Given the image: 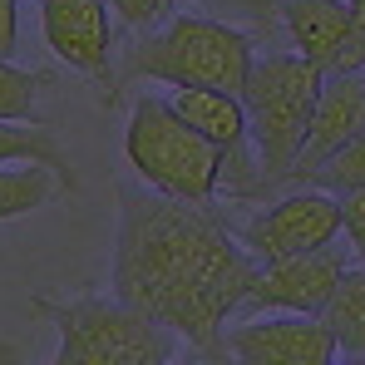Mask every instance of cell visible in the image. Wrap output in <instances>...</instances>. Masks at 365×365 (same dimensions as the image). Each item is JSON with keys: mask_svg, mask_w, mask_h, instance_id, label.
<instances>
[{"mask_svg": "<svg viewBox=\"0 0 365 365\" xmlns=\"http://www.w3.org/2000/svg\"><path fill=\"white\" fill-rule=\"evenodd\" d=\"M341 232H346L351 252L365 262V187H356V192H341Z\"/></svg>", "mask_w": 365, "mask_h": 365, "instance_id": "17", "label": "cell"}, {"mask_svg": "<svg viewBox=\"0 0 365 365\" xmlns=\"http://www.w3.org/2000/svg\"><path fill=\"white\" fill-rule=\"evenodd\" d=\"M321 84H326V74L297 50L292 55H257L242 104H247V119H252L257 163H262V192L287 187L306 148V133H311Z\"/></svg>", "mask_w": 365, "mask_h": 365, "instance_id": "4", "label": "cell"}, {"mask_svg": "<svg viewBox=\"0 0 365 365\" xmlns=\"http://www.w3.org/2000/svg\"><path fill=\"white\" fill-rule=\"evenodd\" d=\"M109 0H40V35L50 55L104 89H114L109 55H114V25H109Z\"/></svg>", "mask_w": 365, "mask_h": 365, "instance_id": "9", "label": "cell"}, {"mask_svg": "<svg viewBox=\"0 0 365 365\" xmlns=\"http://www.w3.org/2000/svg\"><path fill=\"white\" fill-rule=\"evenodd\" d=\"M123 158L138 178L178 202H212L222 192V153L168 104V94L133 99Z\"/></svg>", "mask_w": 365, "mask_h": 365, "instance_id": "5", "label": "cell"}, {"mask_svg": "<svg viewBox=\"0 0 365 365\" xmlns=\"http://www.w3.org/2000/svg\"><path fill=\"white\" fill-rule=\"evenodd\" d=\"M252 35L217 15H168L163 30L143 35L123 64V79H163L168 89H227L247 94L252 79Z\"/></svg>", "mask_w": 365, "mask_h": 365, "instance_id": "2", "label": "cell"}, {"mask_svg": "<svg viewBox=\"0 0 365 365\" xmlns=\"http://www.w3.org/2000/svg\"><path fill=\"white\" fill-rule=\"evenodd\" d=\"M64 192H74V187L45 163H5L0 168V222L30 217V212H40L45 202H55Z\"/></svg>", "mask_w": 365, "mask_h": 365, "instance_id": "12", "label": "cell"}, {"mask_svg": "<svg viewBox=\"0 0 365 365\" xmlns=\"http://www.w3.org/2000/svg\"><path fill=\"white\" fill-rule=\"evenodd\" d=\"M336 365H365V356H336Z\"/></svg>", "mask_w": 365, "mask_h": 365, "instance_id": "22", "label": "cell"}, {"mask_svg": "<svg viewBox=\"0 0 365 365\" xmlns=\"http://www.w3.org/2000/svg\"><path fill=\"white\" fill-rule=\"evenodd\" d=\"M30 311L60 331V351L50 365H168L173 336L153 316L119 297H30Z\"/></svg>", "mask_w": 365, "mask_h": 365, "instance_id": "3", "label": "cell"}, {"mask_svg": "<svg viewBox=\"0 0 365 365\" xmlns=\"http://www.w3.org/2000/svg\"><path fill=\"white\" fill-rule=\"evenodd\" d=\"M5 163H45L79 192V178H74V168L64 158L60 138L50 128H40V123H0V168Z\"/></svg>", "mask_w": 365, "mask_h": 365, "instance_id": "13", "label": "cell"}, {"mask_svg": "<svg viewBox=\"0 0 365 365\" xmlns=\"http://www.w3.org/2000/svg\"><path fill=\"white\" fill-rule=\"evenodd\" d=\"M227 351L237 365H336L341 346L326 326V316H257L227 331Z\"/></svg>", "mask_w": 365, "mask_h": 365, "instance_id": "8", "label": "cell"}, {"mask_svg": "<svg viewBox=\"0 0 365 365\" xmlns=\"http://www.w3.org/2000/svg\"><path fill=\"white\" fill-rule=\"evenodd\" d=\"M346 252L341 247H316L302 257H282V262H267L247 306L252 311H297V316H321L341 277H346Z\"/></svg>", "mask_w": 365, "mask_h": 365, "instance_id": "10", "label": "cell"}, {"mask_svg": "<svg viewBox=\"0 0 365 365\" xmlns=\"http://www.w3.org/2000/svg\"><path fill=\"white\" fill-rule=\"evenodd\" d=\"M55 74L45 69H20V64L0 60V123H35L40 89H50Z\"/></svg>", "mask_w": 365, "mask_h": 365, "instance_id": "15", "label": "cell"}, {"mask_svg": "<svg viewBox=\"0 0 365 365\" xmlns=\"http://www.w3.org/2000/svg\"><path fill=\"white\" fill-rule=\"evenodd\" d=\"M336 232H341V197L326 192V187H292L287 197L267 202L237 237L267 267V262H282V257L331 247Z\"/></svg>", "mask_w": 365, "mask_h": 365, "instance_id": "6", "label": "cell"}, {"mask_svg": "<svg viewBox=\"0 0 365 365\" xmlns=\"http://www.w3.org/2000/svg\"><path fill=\"white\" fill-rule=\"evenodd\" d=\"M109 10L119 15L123 30H143V25H153L158 15H168V0H109Z\"/></svg>", "mask_w": 365, "mask_h": 365, "instance_id": "18", "label": "cell"}, {"mask_svg": "<svg viewBox=\"0 0 365 365\" xmlns=\"http://www.w3.org/2000/svg\"><path fill=\"white\" fill-rule=\"evenodd\" d=\"M212 5H222V10H232V15H247L257 30H267L272 15H282V0H212Z\"/></svg>", "mask_w": 365, "mask_h": 365, "instance_id": "19", "label": "cell"}, {"mask_svg": "<svg viewBox=\"0 0 365 365\" xmlns=\"http://www.w3.org/2000/svg\"><path fill=\"white\" fill-rule=\"evenodd\" d=\"M351 10H356V15H361V25H365V0H351Z\"/></svg>", "mask_w": 365, "mask_h": 365, "instance_id": "23", "label": "cell"}, {"mask_svg": "<svg viewBox=\"0 0 365 365\" xmlns=\"http://www.w3.org/2000/svg\"><path fill=\"white\" fill-rule=\"evenodd\" d=\"M361 128H365V69L361 74H326L321 99H316V114H311L306 148H302V158H297V168H292V178H287V187H302Z\"/></svg>", "mask_w": 365, "mask_h": 365, "instance_id": "11", "label": "cell"}, {"mask_svg": "<svg viewBox=\"0 0 365 365\" xmlns=\"http://www.w3.org/2000/svg\"><path fill=\"white\" fill-rule=\"evenodd\" d=\"M0 365H25V361H20V356H15V351H10V346L0 341Z\"/></svg>", "mask_w": 365, "mask_h": 365, "instance_id": "21", "label": "cell"}, {"mask_svg": "<svg viewBox=\"0 0 365 365\" xmlns=\"http://www.w3.org/2000/svg\"><path fill=\"white\" fill-rule=\"evenodd\" d=\"M20 45V0H0V60H10Z\"/></svg>", "mask_w": 365, "mask_h": 365, "instance_id": "20", "label": "cell"}, {"mask_svg": "<svg viewBox=\"0 0 365 365\" xmlns=\"http://www.w3.org/2000/svg\"><path fill=\"white\" fill-rule=\"evenodd\" d=\"M262 277V262L232 232L227 207L178 202L163 192L119 187V232H114V297L138 306L158 326L187 336L207 361H227V316L247 306Z\"/></svg>", "mask_w": 365, "mask_h": 365, "instance_id": "1", "label": "cell"}, {"mask_svg": "<svg viewBox=\"0 0 365 365\" xmlns=\"http://www.w3.org/2000/svg\"><path fill=\"white\" fill-rule=\"evenodd\" d=\"M173 5H178V0H168V10H173Z\"/></svg>", "mask_w": 365, "mask_h": 365, "instance_id": "24", "label": "cell"}, {"mask_svg": "<svg viewBox=\"0 0 365 365\" xmlns=\"http://www.w3.org/2000/svg\"><path fill=\"white\" fill-rule=\"evenodd\" d=\"M321 316H326L341 356H365V262L341 277L336 297H331V306Z\"/></svg>", "mask_w": 365, "mask_h": 365, "instance_id": "14", "label": "cell"}, {"mask_svg": "<svg viewBox=\"0 0 365 365\" xmlns=\"http://www.w3.org/2000/svg\"><path fill=\"white\" fill-rule=\"evenodd\" d=\"M282 30L292 50L306 55L321 74L365 69V25L351 0H282Z\"/></svg>", "mask_w": 365, "mask_h": 365, "instance_id": "7", "label": "cell"}, {"mask_svg": "<svg viewBox=\"0 0 365 365\" xmlns=\"http://www.w3.org/2000/svg\"><path fill=\"white\" fill-rule=\"evenodd\" d=\"M302 187H326V192H356V187H365V128L346 143V148H336L311 178L302 182Z\"/></svg>", "mask_w": 365, "mask_h": 365, "instance_id": "16", "label": "cell"}]
</instances>
